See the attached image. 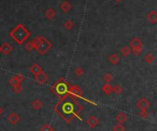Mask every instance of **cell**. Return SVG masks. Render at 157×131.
<instances>
[{"mask_svg": "<svg viewBox=\"0 0 157 131\" xmlns=\"http://www.w3.org/2000/svg\"><path fill=\"white\" fill-rule=\"evenodd\" d=\"M86 124L88 125L91 128H95L99 125V120L97 116H90L88 118L86 119Z\"/></svg>", "mask_w": 157, "mask_h": 131, "instance_id": "7", "label": "cell"}, {"mask_svg": "<svg viewBox=\"0 0 157 131\" xmlns=\"http://www.w3.org/2000/svg\"><path fill=\"white\" fill-rule=\"evenodd\" d=\"M54 111L61 116V118H63L65 122H71L73 118L78 117L75 113H73V102L71 101H64L61 102L59 101L56 103V104L53 107Z\"/></svg>", "mask_w": 157, "mask_h": 131, "instance_id": "1", "label": "cell"}, {"mask_svg": "<svg viewBox=\"0 0 157 131\" xmlns=\"http://www.w3.org/2000/svg\"><path fill=\"white\" fill-rule=\"evenodd\" d=\"M34 45V50H36L41 55L46 54L48 51L51 49V41L46 39L44 36H40L35 38L32 41Z\"/></svg>", "mask_w": 157, "mask_h": 131, "instance_id": "3", "label": "cell"}, {"mask_svg": "<svg viewBox=\"0 0 157 131\" xmlns=\"http://www.w3.org/2000/svg\"><path fill=\"white\" fill-rule=\"evenodd\" d=\"M51 129H52V128H51V126L50 124H45L41 128V131H51Z\"/></svg>", "mask_w": 157, "mask_h": 131, "instance_id": "31", "label": "cell"}, {"mask_svg": "<svg viewBox=\"0 0 157 131\" xmlns=\"http://www.w3.org/2000/svg\"><path fill=\"white\" fill-rule=\"evenodd\" d=\"M7 120H8V122H10L12 125H16L21 120V117L19 115H17V113H11L10 115H8Z\"/></svg>", "mask_w": 157, "mask_h": 131, "instance_id": "10", "label": "cell"}, {"mask_svg": "<svg viewBox=\"0 0 157 131\" xmlns=\"http://www.w3.org/2000/svg\"><path fill=\"white\" fill-rule=\"evenodd\" d=\"M25 49H26V51H29V52H31L34 50V45H33L32 41H28L27 43H26V44H25Z\"/></svg>", "mask_w": 157, "mask_h": 131, "instance_id": "23", "label": "cell"}, {"mask_svg": "<svg viewBox=\"0 0 157 131\" xmlns=\"http://www.w3.org/2000/svg\"><path fill=\"white\" fill-rule=\"evenodd\" d=\"M14 77L17 80V82H19L20 84H21V82H22L24 81V76H23V75H21V74H17V75H15Z\"/></svg>", "mask_w": 157, "mask_h": 131, "instance_id": "32", "label": "cell"}, {"mask_svg": "<svg viewBox=\"0 0 157 131\" xmlns=\"http://www.w3.org/2000/svg\"><path fill=\"white\" fill-rule=\"evenodd\" d=\"M34 80L36 81L37 82L41 84H45L46 82L49 80V76L47 75V73H45L44 72H42L41 73L37 74V75L34 76Z\"/></svg>", "mask_w": 157, "mask_h": 131, "instance_id": "5", "label": "cell"}, {"mask_svg": "<svg viewBox=\"0 0 157 131\" xmlns=\"http://www.w3.org/2000/svg\"><path fill=\"white\" fill-rule=\"evenodd\" d=\"M69 84H67V82L65 81V78L60 77L57 80V82L54 84H52L51 86V92L52 93H56L58 95H63L68 93L69 90Z\"/></svg>", "mask_w": 157, "mask_h": 131, "instance_id": "4", "label": "cell"}, {"mask_svg": "<svg viewBox=\"0 0 157 131\" xmlns=\"http://www.w3.org/2000/svg\"><path fill=\"white\" fill-rule=\"evenodd\" d=\"M9 36L12 38V40L15 42L21 45L29 38L30 33L22 24H17L10 31Z\"/></svg>", "mask_w": 157, "mask_h": 131, "instance_id": "2", "label": "cell"}, {"mask_svg": "<svg viewBox=\"0 0 157 131\" xmlns=\"http://www.w3.org/2000/svg\"><path fill=\"white\" fill-rule=\"evenodd\" d=\"M120 52H121V54L124 56V57H128V56L132 53V49L130 48V46L125 45V46H123L121 48Z\"/></svg>", "mask_w": 157, "mask_h": 131, "instance_id": "20", "label": "cell"}, {"mask_svg": "<svg viewBox=\"0 0 157 131\" xmlns=\"http://www.w3.org/2000/svg\"><path fill=\"white\" fill-rule=\"evenodd\" d=\"M31 104H32V107L35 109V110H41V109L43 108V103L39 99H35Z\"/></svg>", "mask_w": 157, "mask_h": 131, "instance_id": "19", "label": "cell"}, {"mask_svg": "<svg viewBox=\"0 0 157 131\" xmlns=\"http://www.w3.org/2000/svg\"><path fill=\"white\" fill-rule=\"evenodd\" d=\"M13 50V47L9 44V43L5 42L3 43L0 47V52H2L4 55H9Z\"/></svg>", "mask_w": 157, "mask_h": 131, "instance_id": "9", "label": "cell"}, {"mask_svg": "<svg viewBox=\"0 0 157 131\" xmlns=\"http://www.w3.org/2000/svg\"><path fill=\"white\" fill-rule=\"evenodd\" d=\"M113 92L116 94H120L122 93V87L120 84H116L115 86H113Z\"/></svg>", "mask_w": 157, "mask_h": 131, "instance_id": "24", "label": "cell"}, {"mask_svg": "<svg viewBox=\"0 0 157 131\" xmlns=\"http://www.w3.org/2000/svg\"><path fill=\"white\" fill-rule=\"evenodd\" d=\"M139 116H140V117H142V118L146 119V118H148V116H149V112L147 111V109L146 110H141L139 113Z\"/></svg>", "mask_w": 157, "mask_h": 131, "instance_id": "27", "label": "cell"}, {"mask_svg": "<svg viewBox=\"0 0 157 131\" xmlns=\"http://www.w3.org/2000/svg\"><path fill=\"white\" fill-rule=\"evenodd\" d=\"M154 60H155V58H154V56L152 55V53H148V54H146L145 56H144V62L145 63H152L154 62Z\"/></svg>", "mask_w": 157, "mask_h": 131, "instance_id": "22", "label": "cell"}, {"mask_svg": "<svg viewBox=\"0 0 157 131\" xmlns=\"http://www.w3.org/2000/svg\"><path fill=\"white\" fill-rule=\"evenodd\" d=\"M147 20L152 24H155L157 22V12L155 10H152L147 14Z\"/></svg>", "mask_w": 157, "mask_h": 131, "instance_id": "13", "label": "cell"}, {"mask_svg": "<svg viewBox=\"0 0 157 131\" xmlns=\"http://www.w3.org/2000/svg\"><path fill=\"white\" fill-rule=\"evenodd\" d=\"M73 113L78 116V115H79L83 110L82 104H79L77 101H75V102H73Z\"/></svg>", "mask_w": 157, "mask_h": 131, "instance_id": "16", "label": "cell"}, {"mask_svg": "<svg viewBox=\"0 0 157 131\" xmlns=\"http://www.w3.org/2000/svg\"><path fill=\"white\" fill-rule=\"evenodd\" d=\"M84 69H83L82 67H77V68H75V75L76 76H82L83 74H84Z\"/></svg>", "mask_w": 157, "mask_h": 131, "instance_id": "29", "label": "cell"}, {"mask_svg": "<svg viewBox=\"0 0 157 131\" xmlns=\"http://www.w3.org/2000/svg\"><path fill=\"white\" fill-rule=\"evenodd\" d=\"M142 51V48H139V49L132 50V52H133V53H134V55H136V56H139V55H141Z\"/></svg>", "mask_w": 157, "mask_h": 131, "instance_id": "33", "label": "cell"}, {"mask_svg": "<svg viewBox=\"0 0 157 131\" xmlns=\"http://www.w3.org/2000/svg\"><path fill=\"white\" fill-rule=\"evenodd\" d=\"M143 43L142 41L140 40L139 38H134L132 41H130V48L132 50H135V49H139V48H142Z\"/></svg>", "mask_w": 157, "mask_h": 131, "instance_id": "6", "label": "cell"}, {"mask_svg": "<svg viewBox=\"0 0 157 131\" xmlns=\"http://www.w3.org/2000/svg\"><path fill=\"white\" fill-rule=\"evenodd\" d=\"M115 1H116V2H118V3H120V2H121V1H122V0H115Z\"/></svg>", "mask_w": 157, "mask_h": 131, "instance_id": "35", "label": "cell"}, {"mask_svg": "<svg viewBox=\"0 0 157 131\" xmlns=\"http://www.w3.org/2000/svg\"><path fill=\"white\" fill-rule=\"evenodd\" d=\"M102 92L106 95H110L113 93V86L110 84H105L102 86Z\"/></svg>", "mask_w": 157, "mask_h": 131, "instance_id": "15", "label": "cell"}, {"mask_svg": "<svg viewBox=\"0 0 157 131\" xmlns=\"http://www.w3.org/2000/svg\"><path fill=\"white\" fill-rule=\"evenodd\" d=\"M103 81L106 82V84H110L113 81V75L111 73H105L103 75Z\"/></svg>", "mask_w": 157, "mask_h": 131, "instance_id": "21", "label": "cell"}, {"mask_svg": "<svg viewBox=\"0 0 157 131\" xmlns=\"http://www.w3.org/2000/svg\"><path fill=\"white\" fill-rule=\"evenodd\" d=\"M115 119H116V121L118 122V123L122 124V123H124V122H126L128 120V115L125 114L124 112H120L115 116Z\"/></svg>", "mask_w": 157, "mask_h": 131, "instance_id": "12", "label": "cell"}, {"mask_svg": "<svg viewBox=\"0 0 157 131\" xmlns=\"http://www.w3.org/2000/svg\"><path fill=\"white\" fill-rule=\"evenodd\" d=\"M137 107L141 110H146L150 107V102L146 98H141L137 102Z\"/></svg>", "mask_w": 157, "mask_h": 131, "instance_id": "8", "label": "cell"}, {"mask_svg": "<svg viewBox=\"0 0 157 131\" xmlns=\"http://www.w3.org/2000/svg\"><path fill=\"white\" fill-rule=\"evenodd\" d=\"M8 82H9V84L12 85V86H15V85H17V84H20L14 76H13L12 78H10L9 81H8Z\"/></svg>", "mask_w": 157, "mask_h": 131, "instance_id": "30", "label": "cell"}, {"mask_svg": "<svg viewBox=\"0 0 157 131\" xmlns=\"http://www.w3.org/2000/svg\"><path fill=\"white\" fill-rule=\"evenodd\" d=\"M108 61H110V63L113 65H116L120 63V58L119 57V55L118 54H115V53H113L111 54L110 57H108Z\"/></svg>", "mask_w": 157, "mask_h": 131, "instance_id": "17", "label": "cell"}, {"mask_svg": "<svg viewBox=\"0 0 157 131\" xmlns=\"http://www.w3.org/2000/svg\"><path fill=\"white\" fill-rule=\"evenodd\" d=\"M113 131H125V126L121 123H118L113 128Z\"/></svg>", "mask_w": 157, "mask_h": 131, "instance_id": "25", "label": "cell"}, {"mask_svg": "<svg viewBox=\"0 0 157 131\" xmlns=\"http://www.w3.org/2000/svg\"><path fill=\"white\" fill-rule=\"evenodd\" d=\"M60 8L62 9L64 13H67L69 12L70 10L72 9V5H71V3L68 2V1H63V3H61V5H60Z\"/></svg>", "mask_w": 157, "mask_h": 131, "instance_id": "14", "label": "cell"}, {"mask_svg": "<svg viewBox=\"0 0 157 131\" xmlns=\"http://www.w3.org/2000/svg\"><path fill=\"white\" fill-rule=\"evenodd\" d=\"M13 87V92L16 94H20L21 92H22L23 88H22V86H21V84H17V85H15V86H12Z\"/></svg>", "mask_w": 157, "mask_h": 131, "instance_id": "26", "label": "cell"}, {"mask_svg": "<svg viewBox=\"0 0 157 131\" xmlns=\"http://www.w3.org/2000/svg\"><path fill=\"white\" fill-rule=\"evenodd\" d=\"M51 131H54V129H53V128H52V129H51Z\"/></svg>", "mask_w": 157, "mask_h": 131, "instance_id": "36", "label": "cell"}, {"mask_svg": "<svg viewBox=\"0 0 157 131\" xmlns=\"http://www.w3.org/2000/svg\"><path fill=\"white\" fill-rule=\"evenodd\" d=\"M45 16H46L47 19H49L51 20V19H53L54 17H56V12H55V10L53 9V8L50 7V8H48V9L46 10Z\"/></svg>", "mask_w": 157, "mask_h": 131, "instance_id": "18", "label": "cell"}, {"mask_svg": "<svg viewBox=\"0 0 157 131\" xmlns=\"http://www.w3.org/2000/svg\"><path fill=\"white\" fill-rule=\"evenodd\" d=\"M29 71H30V73H32L33 75L35 76V75H37V74L42 72H43V69H42V67L41 66L40 64L34 63V64L31 65V66H30Z\"/></svg>", "mask_w": 157, "mask_h": 131, "instance_id": "11", "label": "cell"}, {"mask_svg": "<svg viewBox=\"0 0 157 131\" xmlns=\"http://www.w3.org/2000/svg\"><path fill=\"white\" fill-rule=\"evenodd\" d=\"M64 27L66 29H72L73 28V22L72 20H66L64 22Z\"/></svg>", "mask_w": 157, "mask_h": 131, "instance_id": "28", "label": "cell"}, {"mask_svg": "<svg viewBox=\"0 0 157 131\" xmlns=\"http://www.w3.org/2000/svg\"><path fill=\"white\" fill-rule=\"evenodd\" d=\"M3 112H4V110H3V108L0 106V116H1L2 114H3Z\"/></svg>", "mask_w": 157, "mask_h": 131, "instance_id": "34", "label": "cell"}]
</instances>
